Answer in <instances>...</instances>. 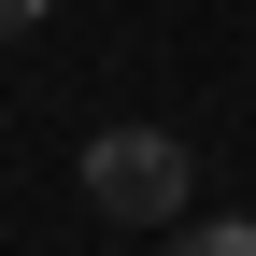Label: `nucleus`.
<instances>
[{
    "label": "nucleus",
    "mask_w": 256,
    "mask_h": 256,
    "mask_svg": "<svg viewBox=\"0 0 256 256\" xmlns=\"http://www.w3.org/2000/svg\"><path fill=\"white\" fill-rule=\"evenodd\" d=\"M86 200H100L114 228H171L185 214V142L171 128H100V142H86Z\"/></svg>",
    "instance_id": "obj_1"
},
{
    "label": "nucleus",
    "mask_w": 256,
    "mask_h": 256,
    "mask_svg": "<svg viewBox=\"0 0 256 256\" xmlns=\"http://www.w3.org/2000/svg\"><path fill=\"white\" fill-rule=\"evenodd\" d=\"M171 256H256V228H185Z\"/></svg>",
    "instance_id": "obj_2"
},
{
    "label": "nucleus",
    "mask_w": 256,
    "mask_h": 256,
    "mask_svg": "<svg viewBox=\"0 0 256 256\" xmlns=\"http://www.w3.org/2000/svg\"><path fill=\"white\" fill-rule=\"evenodd\" d=\"M28 14H43V0H0V28H28Z\"/></svg>",
    "instance_id": "obj_3"
}]
</instances>
